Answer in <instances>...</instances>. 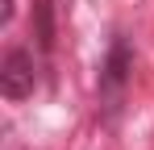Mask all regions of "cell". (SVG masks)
<instances>
[{
  "label": "cell",
  "mask_w": 154,
  "mask_h": 150,
  "mask_svg": "<svg viewBox=\"0 0 154 150\" xmlns=\"http://www.w3.org/2000/svg\"><path fill=\"white\" fill-rule=\"evenodd\" d=\"M38 83V67H33V54L29 50H13L0 67V92L8 100H25Z\"/></svg>",
  "instance_id": "1"
},
{
  "label": "cell",
  "mask_w": 154,
  "mask_h": 150,
  "mask_svg": "<svg viewBox=\"0 0 154 150\" xmlns=\"http://www.w3.org/2000/svg\"><path fill=\"white\" fill-rule=\"evenodd\" d=\"M129 71H133V54H129L125 42H112V50H108V63H104V75L100 83L108 88V92H117L121 83L129 79Z\"/></svg>",
  "instance_id": "2"
}]
</instances>
